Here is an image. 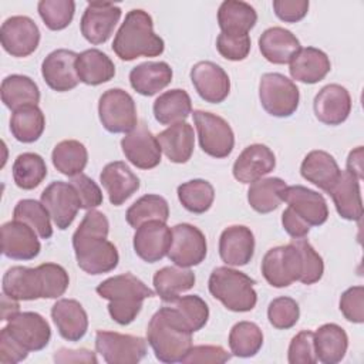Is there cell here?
I'll return each instance as SVG.
<instances>
[{"label":"cell","mask_w":364,"mask_h":364,"mask_svg":"<svg viewBox=\"0 0 364 364\" xmlns=\"http://www.w3.org/2000/svg\"><path fill=\"white\" fill-rule=\"evenodd\" d=\"M109 223L107 216L90 209L73 235L77 264L88 274H102L118 266L119 255L114 243L107 240Z\"/></svg>","instance_id":"obj_1"},{"label":"cell","mask_w":364,"mask_h":364,"mask_svg":"<svg viewBox=\"0 0 364 364\" xmlns=\"http://www.w3.org/2000/svg\"><path fill=\"white\" fill-rule=\"evenodd\" d=\"M146 341L161 363H181L192 347V331L172 304L164 306L148 323Z\"/></svg>","instance_id":"obj_2"},{"label":"cell","mask_w":364,"mask_h":364,"mask_svg":"<svg viewBox=\"0 0 364 364\" xmlns=\"http://www.w3.org/2000/svg\"><path fill=\"white\" fill-rule=\"evenodd\" d=\"M164 40L154 31L152 17L141 9L127 13L112 41L114 53L124 61L156 57L164 53Z\"/></svg>","instance_id":"obj_3"},{"label":"cell","mask_w":364,"mask_h":364,"mask_svg":"<svg viewBox=\"0 0 364 364\" xmlns=\"http://www.w3.org/2000/svg\"><path fill=\"white\" fill-rule=\"evenodd\" d=\"M95 291L109 301L108 313L121 326L132 323L139 314L144 300L154 296V291L132 273L108 277L97 286Z\"/></svg>","instance_id":"obj_4"},{"label":"cell","mask_w":364,"mask_h":364,"mask_svg":"<svg viewBox=\"0 0 364 364\" xmlns=\"http://www.w3.org/2000/svg\"><path fill=\"white\" fill-rule=\"evenodd\" d=\"M255 280L243 272L220 266L212 270L208 282L210 294L228 310L245 313L255 309L257 293L253 289Z\"/></svg>","instance_id":"obj_5"},{"label":"cell","mask_w":364,"mask_h":364,"mask_svg":"<svg viewBox=\"0 0 364 364\" xmlns=\"http://www.w3.org/2000/svg\"><path fill=\"white\" fill-rule=\"evenodd\" d=\"M259 98L267 114L284 118L296 112L300 92L297 85L286 75L280 73H266L259 82Z\"/></svg>","instance_id":"obj_6"},{"label":"cell","mask_w":364,"mask_h":364,"mask_svg":"<svg viewBox=\"0 0 364 364\" xmlns=\"http://www.w3.org/2000/svg\"><path fill=\"white\" fill-rule=\"evenodd\" d=\"M98 117L111 134H128L138 125L134 98L121 88L107 90L98 101Z\"/></svg>","instance_id":"obj_7"},{"label":"cell","mask_w":364,"mask_h":364,"mask_svg":"<svg viewBox=\"0 0 364 364\" xmlns=\"http://www.w3.org/2000/svg\"><path fill=\"white\" fill-rule=\"evenodd\" d=\"M262 274L273 287H287L294 282H300L303 262L293 242L266 252L262 260Z\"/></svg>","instance_id":"obj_8"},{"label":"cell","mask_w":364,"mask_h":364,"mask_svg":"<svg viewBox=\"0 0 364 364\" xmlns=\"http://www.w3.org/2000/svg\"><path fill=\"white\" fill-rule=\"evenodd\" d=\"M192 115L202 151L213 158L229 156L235 146V134L230 125L212 112L196 109Z\"/></svg>","instance_id":"obj_9"},{"label":"cell","mask_w":364,"mask_h":364,"mask_svg":"<svg viewBox=\"0 0 364 364\" xmlns=\"http://www.w3.org/2000/svg\"><path fill=\"white\" fill-rule=\"evenodd\" d=\"M95 350L108 364H136L146 355L142 337L100 330L95 334Z\"/></svg>","instance_id":"obj_10"},{"label":"cell","mask_w":364,"mask_h":364,"mask_svg":"<svg viewBox=\"0 0 364 364\" xmlns=\"http://www.w3.org/2000/svg\"><path fill=\"white\" fill-rule=\"evenodd\" d=\"M208 253L206 237L200 229L191 223H179L172 228V242L168 257L179 267L200 264Z\"/></svg>","instance_id":"obj_11"},{"label":"cell","mask_w":364,"mask_h":364,"mask_svg":"<svg viewBox=\"0 0 364 364\" xmlns=\"http://www.w3.org/2000/svg\"><path fill=\"white\" fill-rule=\"evenodd\" d=\"M0 41L10 55L27 57L38 47L40 30L30 17L13 16L1 24Z\"/></svg>","instance_id":"obj_12"},{"label":"cell","mask_w":364,"mask_h":364,"mask_svg":"<svg viewBox=\"0 0 364 364\" xmlns=\"http://www.w3.org/2000/svg\"><path fill=\"white\" fill-rule=\"evenodd\" d=\"M41 202L47 208L55 226L61 230L67 229L81 209L80 198L75 188L70 182L55 181L41 192Z\"/></svg>","instance_id":"obj_13"},{"label":"cell","mask_w":364,"mask_h":364,"mask_svg":"<svg viewBox=\"0 0 364 364\" xmlns=\"http://www.w3.org/2000/svg\"><path fill=\"white\" fill-rule=\"evenodd\" d=\"M121 9L114 3L91 1L81 17V34L91 44L105 43L121 18Z\"/></svg>","instance_id":"obj_14"},{"label":"cell","mask_w":364,"mask_h":364,"mask_svg":"<svg viewBox=\"0 0 364 364\" xmlns=\"http://www.w3.org/2000/svg\"><path fill=\"white\" fill-rule=\"evenodd\" d=\"M4 328L28 353L43 350L51 338L50 324L41 314L34 311L17 313Z\"/></svg>","instance_id":"obj_15"},{"label":"cell","mask_w":364,"mask_h":364,"mask_svg":"<svg viewBox=\"0 0 364 364\" xmlns=\"http://www.w3.org/2000/svg\"><path fill=\"white\" fill-rule=\"evenodd\" d=\"M125 158L139 169H152L161 162V146L156 136L144 125H136L121 139Z\"/></svg>","instance_id":"obj_16"},{"label":"cell","mask_w":364,"mask_h":364,"mask_svg":"<svg viewBox=\"0 0 364 364\" xmlns=\"http://www.w3.org/2000/svg\"><path fill=\"white\" fill-rule=\"evenodd\" d=\"M172 242V229L166 222L149 220L135 229L134 250L144 262L155 263L168 256Z\"/></svg>","instance_id":"obj_17"},{"label":"cell","mask_w":364,"mask_h":364,"mask_svg":"<svg viewBox=\"0 0 364 364\" xmlns=\"http://www.w3.org/2000/svg\"><path fill=\"white\" fill-rule=\"evenodd\" d=\"M77 57L78 54L71 50L58 48L44 58L41 64V75L51 90L65 92L78 85L80 78L75 68Z\"/></svg>","instance_id":"obj_18"},{"label":"cell","mask_w":364,"mask_h":364,"mask_svg":"<svg viewBox=\"0 0 364 364\" xmlns=\"http://www.w3.org/2000/svg\"><path fill=\"white\" fill-rule=\"evenodd\" d=\"M191 81L199 97L210 104L225 101L230 91V80L226 71L212 63L199 61L191 68Z\"/></svg>","instance_id":"obj_19"},{"label":"cell","mask_w":364,"mask_h":364,"mask_svg":"<svg viewBox=\"0 0 364 364\" xmlns=\"http://www.w3.org/2000/svg\"><path fill=\"white\" fill-rule=\"evenodd\" d=\"M282 200L286 202L289 208L310 228L323 225L328 218V208L324 196L306 186H286Z\"/></svg>","instance_id":"obj_20"},{"label":"cell","mask_w":364,"mask_h":364,"mask_svg":"<svg viewBox=\"0 0 364 364\" xmlns=\"http://www.w3.org/2000/svg\"><path fill=\"white\" fill-rule=\"evenodd\" d=\"M36 230L24 222L10 220L1 226V252L14 260H31L41 250Z\"/></svg>","instance_id":"obj_21"},{"label":"cell","mask_w":364,"mask_h":364,"mask_svg":"<svg viewBox=\"0 0 364 364\" xmlns=\"http://www.w3.org/2000/svg\"><path fill=\"white\" fill-rule=\"evenodd\" d=\"M274 166L276 156L273 151L263 144H252L236 158L232 172L236 181L242 183H253L270 173Z\"/></svg>","instance_id":"obj_22"},{"label":"cell","mask_w":364,"mask_h":364,"mask_svg":"<svg viewBox=\"0 0 364 364\" xmlns=\"http://www.w3.org/2000/svg\"><path fill=\"white\" fill-rule=\"evenodd\" d=\"M316 118L326 125L343 124L351 111V97L340 84L323 87L313 101Z\"/></svg>","instance_id":"obj_23"},{"label":"cell","mask_w":364,"mask_h":364,"mask_svg":"<svg viewBox=\"0 0 364 364\" xmlns=\"http://www.w3.org/2000/svg\"><path fill=\"white\" fill-rule=\"evenodd\" d=\"M255 253L253 232L243 225L226 228L219 237L220 259L229 266L247 264Z\"/></svg>","instance_id":"obj_24"},{"label":"cell","mask_w":364,"mask_h":364,"mask_svg":"<svg viewBox=\"0 0 364 364\" xmlns=\"http://www.w3.org/2000/svg\"><path fill=\"white\" fill-rule=\"evenodd\" d=\"M100 181L114 206L122 205L139 189L138 176L122 161H114L104 166Z\"/></svg>","instance_id":"obj_25"},{"label":"cell","mask_w":364,"mask_h":364,"mask_svg":"<svg viewBox=\"0 0 364 364\" xmlns=\"http://www.w3.org/2000/svg\"><path fill=\"white\" fill-rule=\"evenodd\" d=\"M3 293L16 300H37L44 296L40 267L13 266L3 276Z\"/></svg>","instance_id":"obj_26"},{"label":"cell","mask_w":364,"mask_h":364,"mask_svg":"<svg viewBox=\"0 0 364 364\" xmlns=\"http://www.w3.org/2000/svg\"><path fill=\"white\" fill-rule=\"evenodd\" d=\"M51 318L60 336L68 341H80L88 330V316L74 299H60L51 307Z\"/></svg>","instance_id":"obj_27"},{"label":"cell","mask_w":364,"mask_h":364,"mask_svg":"<svg viewBox=\"0 0 364 364\" xmlns=\"http://www.w3.org/2000/svg\"><path fill=\"white\" fill-rule=\"evenodd\" d=\"M331 70L327 54L316 47H304L290 60V75L293 80L304 84H316L321 81Z\"/></svg>","instance_id":"obj_28"},{"label":"cell","mask_w":364,"mask_h":364,"mask_svg":"<svg viewBox=\"0 0 364 364\" xmlns=\"http://www.w3.org/2000/svg\"><path fill=\"white\" fill-rule=\"evenodd\" d=\"M300 173L306 181L328 193L338 181L341 171L333 155L326 151L314 149L304 156Z\"/></svg>","instance_id":"obj_29"},{"label":"cell","mask_w":364,"mask_h":364,"mask_svg":"<svg viewBox=\"0 0 364 364\" xmlns=\"http://www.w3.org/2000/svg\"><path fill=\"white\" fill-rule=\"evenodd\" d=\"M337 213L346 220H360L363 216V200L360 179L347 171H341L338 181L330 189Z\"/></svg>","instance_id":"obj_30"},{"label":"cell","mask_w":364,"mask_h":364,"mask_svg":"<svg viewBox=\"0 0 364 364\" xmlns=\"http://www.w3.org/2000/svg\"><path fill=\"white\" fill-rule=\"evenodd\" d=\"M161 151L175 164H185L191 159L195 148L193 128L188 122L169 125L165 131L156 135Z\"/></svg>","instance_id":"obj_31"},{"label":"cell","mask_w":364,"mask_h":364,"mask_svg":"<svg viewBox=\"0 0 364 364\" xmlns=\"http://www.w3.org/2000/svg\"><path fill=\"white\" fill-rule=\"evenodd\" d=\"M172 81V68L165 61H146L129 73L131 87L144 97H152Z\"/></svg>","instance_id":"obj_32"},{"label":"cell","mask_w":364,"mask_h":364,"mask_svg":"<svg viewBox=\"0 0 364 364\" xmlns=\"http://www.w3.org/2000/svg\"><path fill=\"white\" fill-rule=\"evenodd\" d=\"M262 55L273 64H287L300 50L299 38L283 27H270L259 38Z\"/></svg>","instance_id":"obj_33"},{"label":"cell","mask_w":364,"mask_h":364,"mask_svg":"<svg viewBox=\"0 0 364 364\" xmlns=\"http://www.w3.org/2000/svg\"><path fill=\"white\" fill-rule=\"evenodd\" d=\"M348 347V337L343 327L334 323L323 324L314 333V353L323 364L340 363Z\"/></svg>","instance_id":"obj_34"},{"label":"cell","mask_w":364,"mask_h":364,"mask_svg":"<svg viewBox=\"0 0 364 364\" xmlns=\"http://www.w3.org/2000/svg\"><path fill=\"white\" fill-rule=\"evenodd\" d=\"M257 21L256 10L245 1L226 0L219 6L218 23L225 34H247Z\"/></svg>","instance_id":"obj_35"},{"label":"cell","mask_w":364,"mask_h":364,"mask_svg":"<svg viewBox=\"0 0 364 364\" xmlns=\"http://www.w3.org/2000/svg\"><path fill=\"white\" fill-rule=\"evenodd\" d=\"M75 68L80 81L87 85H100L112 80L115 75V65L112 60L97 48L80 53Z\"/></svg>","instance_id":"obj_36"},{"label":"cell","mask_w":364,"mask_h":364,"mask_svg":"<svg viewBox=\"0 0 364 364\" xmlns=\"http://www.w3.org/2000/svg\"><path fill=\"white\" fill-rule=\"evenodd\" d=\"M195 273L186 267L165 266L154 274V287L164 303H173L195 284Z\"/></svg>","instance_id":"obj_37"},{"label":"cell","mask_w":364,"mask_h":364,"mask_svg":"<svg viewBox=\"0 0 364 364\" xmlns=\"http://www.w3.org/2000/svg\"><path fill=\"white\" fill-rule=\"evenodd\" d=\"M155 119L162 125L183 122L192 112V101L185 90L175 88L161 94L154 102Z\"/></svg>","instance_id":"obj_38"},{"label":"cell","mask_w":364,"mask_h":364,"mask_svg":"<svg viewBox=\"0 0 364 364\" xmlns=\"http://www.w3.org/2000/svg\"><path fill=\"white\" fill-rule=\"evenodd\" d=\"M1 101L11 111L26 105H37L40 101L38 85L27 75L11 74L1 82Z\"/></svg>","instance_id":"obj_39"},{"label":"cell","mask_w":364,"mask_h":364,"mask_svg":"<svg viewBox=\"0 0 364 364\" xmlns=\"http://www.w3.org/2000/svg\"><path fill=\"white\" fill-rule=\"evenodd\" d=\"M46 128V117L37 105H26L16 111L10 118V131L13 136L23 142H36Z\"/></svg>","instance_id":"obj_40"},{"label":"cell","mask_w":364,"mask_h":364,"mask_svg":"<svg viewBox=\"0 0 364 364\" xmlns=\"http://www.w3.org/2000/svg\"><path fill=\"white\" fill-rule=\"evenodd\" d=\"M51 161L60 173L73 178L82 173L88 162V152L85 145L80 141L65 139L54 146Z\"/></svg>","instance_id":"obj_41"},{"label":"cell","mask_w":364,"mask_h":364,"mask_svg":"<svg viewBox=\"0 0 364 364\" xmlns=\"http://www.w3.org/2000/svg\"><path fill=\"white\" fill-rule=\"evenodd\" d=\"M286 186V182L280 178L257 179L247 189V202L259 213L273 212L283 202L282 195Z\"/></svg>","instance_id":"obj_42"},{"label":"cell","mask_w":364,"mask_h":364,"mask_svg":"<svg viewBox=\"0 0 364 364\" xmlns=\"http://www.w3.org/2000/svg\"><path fill=\"white\" fill-rule=\"evenodd\" d=\"M169 218V206L165 198L148 193L135 200L127 210L125 219L128 225L134 229L139 228L142 223L149 220L166 222Z\"/></svg>","instance_id":"obj_43"},{"label":"cell","mask_w":364,"mask_h":364,"mask_svg":"<svg viewBox=\"0 0 364 364\" xmlns=\"http://www.w3.org/2000/svg\"><path fill=\"white\" fill-rule=\"evenodd\" d=\"M47 176V165L43 156L34 152L20 154L13 164V179L20 189L31 191Z\"/></svg>","instance_id":"obj_44"},{"label":"cell","mask_w":364,"mask_h":364,"mask_svg":"<svg viewBox=\"0 0 364 364\" xmlns=\"http://www.w3.org/2000/svg\"><path fill=\"white\" fill-rule=\"evenodd\" d=\"M263 346V333L256 323L239 321L229 333V347L232 355L247 358L259 353Z\"/></svg>","instance_id":"obj_45"},{"label":"cell","mask_w":364,"mask_h":364,"mask_svg":"<svg viewBox=\"0 0 364 364\" xmlns=\"http://www.w3.org/2000/svg\"><path fill=\"white\" fill-rule=\"evenodd\" d=\"M178 199L192 213H205L215 199V189L205 179H192L178 186Z\"/></svg>","instance_id":"obj_46"},{"label":"cell","mask_w":364,"mask_h":364,"mask_svg":"<svg viewBox=\"0 0 364 364\" xmlns=\"http://www.w3.org/2000/svg\"><path fill=\"white\" fill-rule=\"evenodd\" d=\"M50 218L51 216L43 202L36 199H21L17 202L13 210V219L31 226L41 239H50L53 236Z\"/></svg>","instance_id":"obj_47"},{"label":"cell","mask_w":364,"mask_h":364,"mask_svg":"<svg viewBox=\"0 0 364 364\" xmlns=\"http://www.w3.org/2000/svg\"><path fill=\"white\" fill-rule=\"evenodd\" d=\"M38 14L44 24L53 30H64L74 17L75 3L73 0H41L37 4Z\"/></svg>","instance_id":"obj_48"},{"label":"cell","mask_w":364,"mask_h":364,"mask_svg":"<svg viewBox=\"0 0 364 364\" xmlns=\"http://www.w3.org/2000/svg\"><path fill=\"white\" fill-rule=\"evenodd\" d=\"M179 316L183 318L186 326L192 333L199 331L205 327L209 318V307L203 299L196 294H189L183 297H178L173 303H171Z\"/></svg>","instance_id":"obj_49"},{"label":"cell","mask_w":364,"mask_h":364,"mask_svg":"<svg viewBox=\"0 0 364 364\" xmlns=\"http://www.w3.org/2000/svg\"><path fill=\"white\" fill-rule=\"evenodd\" d=\"M300 317V309L294 299L282 296L273 299L267 307L269 323L277 330L291 328Z\"/></svg>","instance_id":"obj_50"},{"label":"cell","mask_w":364,"mask_h":364,"mask_svg":"<svg viewBox=\"0 0 364 364\" xmlns=\"http://www.w3.org/2000/svg\"><path fill=\"white\" fill-rule=\"evenodd\" d=\"M291 242L301 255L303 274L300 282L303 284H313L318 282L324 273V263L321 256L314 250V247L304 237L293 239Z\"/></svg>","instance_id":"obj_51"},{"label":"cell","mask_w":364,"mask_h":364,"mask_svg":"<svg viewBox=\"0 0 364 364\" xmlns=\"http://www.w3.org/2000/svg\"><path fill=\"white\" fill-rule=\"evenodd\" d=\"M287 360L290 364H314L317 357L314 353V333L303 330L297 333L289 346Z\"/></svg>","instance_id":"obj_52"},{"label":"cell","mask_w":364,"mask_h":364,"mask_svg":"<svg viewBox=\"0 0 364 364\" xmlns=\"http://www.w3.org/2000/svg\"><path fill=\"white\" fill-rule=\"evenodd\" d=\"M250 37L249 34L235 36L220 33L216 38V48L219 54L230 61H242L250 53Z\"/></svg>","instance_id":"obj_53"},{"label":"cell","mask_w":364,"mask_h":364,"mask_svg":"<svg viewBox=\"0 0 364 364\" xmlns=\"http://www.w3.org/2000/svg\"><path fill=\"white\" fill-rule=\"evenodd\" d=\"M340 311L351 321L361 324L364 321V287L353 286L340 297Z\"/></svg>","instance_id":"obj_54"},{"label":"cell","mask_w":364,"mask_h":364,"mask_svg":"<svg viewBox=\"0 0 364 364\" xmlns=\"http://www.w3.org/2000/svg\"><path fill=\"white\" fill-rule=\"evenodd\" d=\"M70 183L75 188V191L78 193L81 209L90 210L102 203V200H104L102 192H101L100 186L90 176H87L84 173L75 175L71 178Z\"/></svg>","instance_id":"obj_55"},{"label":"cell","mask_w":364,"mask_h":364,"mask_svg":"<svg viewBox=\"0 0 364 364\" xmlns=\"http://www.w3.org/2000/svg\"><path fill=\"white\" fill-rule=\"evenodd\" d=\"M232 358L220 346H192L181 363L183 364H222Z\"/></svg>","instance_id":"obj_56"},{"label":"cell","mask_w":364,"mask_h":364,"mask_svg":"<svg viewBox=\"0 0 364 364\" xmlns=\"http://www.w3.org/2000/svg\"><path fill=\"white\" fill-rule=\"evenodd\" d=\"M274 14L286 23H297L303 20L309 11L307 0H274Z\"/></svg>","instance_id":"obj_57"},{"label":"cell","mask_w":364,"mask_h":364,"mask_svg":"<svg viewBox=\"0 0 364 364\" xmlns=\"http://www.w3.org/2000/svg\"><path fill=\"white\" fill-rule=\"evenodd\" d=\"M28 351L21 347L3 327L0 331V363L1 364H16L26 360Z\"/></svg>","instance_id":"obj_58"},{"label":"cell","mask_w":364,"mask_h":364,"mask_svg":"<svg viewBox=\"0 0 364 364\" xmlns=\"http://www.w3.org/2000/svg\"><path fill=\"white\" fill-rule=\"evenodd\" d=\"M282 225H283V229L293 239L304 237L310 232V226L303 219H300L289 206L284 209L282 215Z\"/></svg>","instance_id":"obj_59"},{"label":"cell","mask_w":364,"mask_h":364,"mask_svg":"<svg viewBox=\"0 0 364 364\" xmlns=\"http://www.w3.org/2000/svg\"><path fill=\"white\" fill-rule=\"evenodd\" d=\"M54 361L55 363H97V357L92 351L87 348H80V350H68V348H61L55 351L54 354Z\"/></svg>","instance_id":"obj_60"},{"label":"cell","mask_w":364,"mask_h":364,"mask_svg":"<svg viewBox=\"0 0 364 364\" xmlns=\"http://www.w3.org/2000/svg\"><path fill=\"white\" fill-rule=\"evenodd\" d=\"M346 171L354 175L357 179H363V146H357L348 154Z\"/></svg>","instance_id":"obj_61"},{"label":"cell","mask_w":364,"mask_h":364,"mask_svg":"<svg viewBox=\"0 0 364 364\" xmlns=\"http://www.w3.org/2000/svg\"><path fill=\"white\" fill-rule=\"evenodd\" d=\"M17 313H20L18 300H16L13 297H9L7 294L3 293V296H1V320L9 321Z\"/></svg>","instance_id":"obj_62"}]
</instances>
